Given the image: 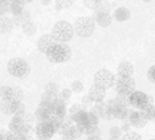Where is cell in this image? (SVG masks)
<instances>
[{
    "mask_svg": "<svg viewBox=\"0 0 155 140\" xmlns=\"http://www.w3.org/2000/svg\"><path fill=\"white\" fill-rule=\"evenodd\" d=\"M83 4H84L86 7L91 8V10H95V2H88V0H84V2H83Z\"/></svg>",
    "mask_w": 155,
    "mask_h": 140,
    "instance_id": "obj_43",
    "label": "cell"
},
{
    "mask_svg": "<svg viewBox=\"0 0 155 140\" xmlns=\"http://www.w3.org/2000/svg\"><path fill=\"white\" fill-rule=\"evenodd\" d=\"M5 140H29L27 136H21V135H14L10 131L5 132Z\"/></svg>",
    "mask_w": 155,
    "mask_h": 140,
    "instance_id": "obj_34",
    "label": "cell"
},
{
    "mask_svg": "<svg viewBox=\"0 0 155 140\" xmlns=\"http://www.w3.org/2000/svg\"><path fill=\"white\" fill-rule=\"evenodd\" d=\"M148 105V95L143 91H135L129 95V106L136 110H142Z\"/></svg>",
    "mask_w": 155,
    "mask_h": 140,
    "instance_id": "obj_8",
    "label": "cell"
},
{
    "mask_svg": "<svg viewBox=\"0 0 155 140\" xmlns=\"http://www.w3.org/2000/svg\"><path fill=\"white\" fill-rule=\"evenodd\" d=\"M84 135L88 136H95V135H99V128L98 125L94 127V125H86L84 127Z\"/></svg>",
    "mask_w": 155,
    "mask_h": 140,
    "instance_id": "obj_29",
    "label": "cell"
},
{
    "mask_svg": "<svg viewBox=\"0 0 155 140\" xmlns=\"http://www.w3.org/2000/svg\"><path fill=\"white\" fill-rule=\"evenodd\" d=\"M139 112H140V114H142V117L147 122L155 121V106H154V103H148L144 109H142V110H139Z\"/></svg>",
    "mask_w": 155,
    "mask_h": 140,
    "instance_id": "obj_20",
    "label": "cell"
},
{
    "mask_svg": "<svg viewBox=\"0 0 155 140\" xmlns=\"http://www.w3.org/2000/svg\"><path fill=\"white\" fill-rule=\"evenodd\" d=\"M94 84L104 90H107L116 84V76L109 70H99L94 73Z\"/></svg>",
    "mask_w": 155,
    "mask_h": 140,
    "instance_id": "obj_5",
    "label": "cell"
},
{
    "mask_svg": "<svg viewBox=\"0 0 155 140\" xmlns=\"http://www.w3.org/2000/svg\"><path fill=\"white\" fill-rule=\"evenodd\" d=\"M98 121H99L98 117H97L95 114H93V113L88 112L87 113V120H86V125H94V127H97V125H98Z\"/></svg>",
    "mask_w": 155,
    "mask_h": 140,
    "instance_id": "obj_31",
    "label": "cell"
},
{
    "mask_svg": "<svg viewBox=\"0 0 155 140\" xmlns=\"http://www.w3.org/2000/svg\"><path fill=\"white\" fill-rule=\"evenodd\" d=\"M54 133L56 132L49 122H38L35 125V136L38 140H51Z\"/></svg>",
    "mask_w": 155,
    "mask_h": 140,
    "instance_id": "obj_9",
    "label": "cell"
},
{
    "mask_svg": "<svg viewBox=\"0 0 155 140\" xmlns=\"http://www.w3.org/2000/svg\"><path fill=\"white\" fill-rule=\"evenodd\" d=\"M19 106H21V103H16L14 101H8V99H3L0 102V110L4 114H8V116H15L18 113Z\"/></svg>",
    "mask_w": 155,
    "mask_h": 140,
    "instance_id": "obj_13",
    "label": "cell"
},
{
    "mask_svg": "<svg viewBox=\"0 0 155 140\" xmlns=\"http://www.w3.org/2000/svg\"><path fill=\"white\" fill-rule=\"evenodd\" d=\"M94 30H95V23H94L91 16H82V18H78L75 21V23H74V33L82 38L91 37Z\"/></svg>",
    "mask_w": 155,
    "mask_h": 140,
    "instance_id": "obj_4",
    "label": "cell"
},
{
    "mask_svg": "<svg viewBox=\"0 0 155 140\" xmlns=\"http://www.w3.org/2000/svg\"><path fill=\"white\" fill-rule=\"evenodd\" d=\"M93 21L94 23H97L101 27H107L112 23V15H110L109 11H104V10H97L93 14Z\"/></svg>",
    "mask_w": 155,
    "mask_h": 140,
    "instance_id": "obj_11",
    "label": "cell"
},
{
    "mask_svg": "<svg viewBox=\"0 0 155 140\" xmlns=\"http://www.w3.org/2000/svg\"><path fill=\"white\" fill-rule=\"evenodd\" d=\"M54 8H56V10H63V8H64V4H63V2H56L54 3Z\"/></svg>",
    "mask_w": 155,
    "mask_h": 140,
    "instance_id": "obj_44",
    "label": "cell"
},
{
    "mask_svg": "<svg viewBox=\"0 0 155 140\" xmlns=\"http://www.w3.org/2000/svg\"><path fill=\"white\" fill-rule=\"evenodd\" d=\"M134 65L129 61H123L118 64L117 67V76H121V78H132L134 75Z\"/></svg>",
    "mask_w": 155,
    "mask_h": 140,
    "instance_id": "obj_16",
    "label": "cell"
},
{
    "mask_svg": "<svg viewBox=\"0 0 155 140\" xmlns=\"http://www.w3.org/2000/svg\"><path fill=\"white\" fill-rule=\"evenodd\" d=\"M46 59L52 63H65L71 57V48L67 44H59L53 45L46 52Z\"/></svg>",
    "mask_w": 155,
    "mask_h": 140,
    "instance_id": "obj_1",
    "label": "cell"
},
{
    "mask_svg": "<svg viewBox=\"0 0 155 140\" xmlns=\"http://www.w3.org/2000/svg\"><path fill=\"white\" fill-rule=\"evenodd\" d=\"M22 31H23L25 35H29V37H31V35H34L35 31H37V24H35L33 21L27 22V23H25L23 26H22Z\"/></svg>",
    "mask_w": 155,
    "mask_h": 140,
    "instance_id": "obj_23",
    "label": "cell"
},
{
    "mask_svg": "<svg viewBox=\"0 0 155 140\" xmlns=\"http://www.w3.org/2000/svg\"><path fill=\"white\" fill-rule=\"evenodd\" d=\"M63 4H64V8H65V7H70V5H72L74 2H71V0H68V2H64V0H63Z\"/></svg>",
    "mask_w": 155,
    "mask_h": 140,
    "instance_id": "obj_46",
    "label": "cell"
},
{
    "mask_svg": "<svg viewBox=\"0 0 155 140\" xmlns=\"http://www.w3.org/2000/svg\"><path fill=\"white\" fill-rule=\"evenodd\" d=\"M12 19L8 16H2L0 18V33H10L12 30Z\"/></svg>",
    "mask_w": 155,
    "mask_h": 140,
    "instance_id": "obj_22",
    "label": "cell"
},
{
    "mask_svg": "<svg viewBox=\"0 0 155 140\" xmlns=\"http://www.w3.org/2000/svg\"><path fill=\"white\" fill-rule=\"evenodd\" d=\"M116 91L117 94H124V95H131L132 93H135V83L134 78H121V76H116Z\"/></svg>",
    "mask_w": 155,
    "mask_h": 140,
    "instance_id": "obj_6",
    "label": "cell"
},
{
    "mask_svg": "<svg viewBox=\"0 0 155 140\" xmlns=\"http://www.w3.org/2000/svg\"><path fill=\"white\" fill-rule=\"evenodd\" d=\"M8 129L14 135H21V136H29V132L31 129V125H29L27 122H25L21 117L14 116L12 120L8 124Z\"/></svg>",
    "mask_w": 155,
    "mask_h": 140,
    "instance_id": "obj_7",
    "label": "cell"
},
{
    "mask_svg": "<svg viewBox=\"0 0 155 140\" xmlns=\"http://www.w3.org/2000/svg\"><path fill=\"white\" fill-rule=\"evenodd\" d=\"M113 18L117 22H125L131 18V12H129V10L127 7H118L116 8L114 14H113Z\"/></svg>",
    "mask_w": 155,
    "mask_h": 140,
    "instance_id": "obj_19",
    "label": "cell"
},
{
    "mask_svg": "<svg viewBox=\"0 0 155 140\" xmlns=\"http://www.w3.org/2000/svg\"><path fill=\"white\" fill-rule=\"evenodd\" d=\"M88 95L91 97L93 102L101 103V102H104V99H105V95H106V90H104V89H101V87H98V86H95V84H93V86L90 87V90H88Z\"/></svg>",
    "mask_w": 155,
    "mask_h": 140,
    "instance_id": "obj_15",
    "label": "cell"
},
{
    "mask_svg": "<svg viewBox=\"0 0 155 140\" xmlns=\"http://www.w3.org/2000/svg\"><path fill=\"white\" fill-rule=\"evenodd\" d=\"M12 24L14 26H23L25 23H27V22L31 21V15H30L29 11H23L22 14H19V15H15L12 16Z\"/></svg>",
    "mask_w": 155,
    "mask_h": 140,
    "instance_id": "obj_18",
    "label": "cell"
},
{
    "mask_svg": "<svg viewBox=\"0 0 155 140\" xmlns=\"http://www.w3.org/2000/svg\"><path fill=\"white\" fill-rule=\"evenodd\" d=\"M110 112H112V116L113 119H118V120H128V112L129 109L127 106H123V105H117L116 103L113 108H109Z\"/></svg>",
    "mask_w": 155,
    "mask_h": 140,
    "instance_id": "obj_17",
    "label": "cell"
},
{
    "mask_svg": "<svg viewBox=\"0 0 155 140\" xmlns=\"http://www.w3.org/2000/svg\"><path fill=\"white\" fill-rule=\"evenodd\" d=\"M7 71L14 78L25 79L30 72V65L26 60L21 59V57H15V59H11L10 61H8Z\"/></svg>",
    "mask_w": 155,
    "mask_h": 140,
    "instance_id": "obj_3",
    "label": "cell"
},
{
    "mask_svg": "<svg viewBox=\"0 0 155 140\" xmlns=\"http://www.w3.org/2000/svg\"><path fill=\"white\" fill-rule=\"evenodd\" d=\"M86 140H102V139H101V136L99 135H95V136H88Z\"/></svg>",
    "mask_w": 155,
    "mask_h": 140,
    "instance_id": "obj_45",
    "label": "cell"
},
{
    "mask_svg": "<svg viewBox=\"0 0 155 140\" xmlns=\"http://www.w3.org/2000/svg\"><path fill=\"white\" fill-rule=\"evenodd\" d=\"M109 140H121V138H118V139H114V138H110Z\"/></svg>",
    "mask_w": 155,
    "mask_h": 140,
    "instance_id": "obj_49",
    "label": "cell"
},
{
    "mask_svg": "<svg viewBox=\"0 0 155 140\" xmlns=\"http://www.w3.org/2000/svg\"><path fill=\"white\" fill-rule=\"evenodd\" d=\"M120 128H121V131H123V132L128 133V132H129V129H131V124L128 122V120H124V124L121 125Z\"/></svg>",
    "mask_w": 155,
    "mask_h": 140,
    "instance_id": "obj_41",
    "label": "cell"
},
{
    "mask_svg": "<svg viewBox=\"0 0 155 140\" xmlns=\"http://www.w3.org/2000/svg\"><path fill=\"white\" fill-rule=\"evenodd\" d=\"M117 105H123V106H129V95H124V94H117L114 98Z\"/></svg>",
    "mask_w": 155,
    "mask_h": 140,
    "instance_id": "obj_28",
    "label": "cell"
},
{
    "mask_svg": "<svg viewBox=\"0 0 155 140\" xmlns=\"http://www.w3.org/2000/svg\"><path fill=\"white\" fill-rule=\"evenodd\" d=\"M7 12H10V2H7V0H0V18L5 16Z\"/></svg>",
    "mask_w": 155,
    "mask_h": 140,
    "instance_id": "obj_30",
    "label": "cell"
},
{
    "mask_svg": "<svg viewBox=\"0 0 155 140\" xmlns=\"http://www.w3.org/2000/svg\"><path fill=\"white\" fill-rule=\"evenodd\" d=\"M147 78L150 82H153V83H155V65H153V67L148 68L147 71Z\"/></svg>",
    "mask_w": 155,
    "mask_h": 140,
    "instance_id": "obj_39",
    "label": "cell"
},
{
    "mask_svg": "<svg viewBox=\"0 0 155 140\" xmlns=\"http://www.w3.org/2000/svg\"><path fill=\"white\" fill-rule=\"evenodd\" d=\"M45 93L49 95H59V84H56L54 82H51L45 86Z\"/></svg>",
    "mask_w": 155,
    "mask_h": 140,
    "instance_id": "obj_26",
    "label": "cell"
},
{
    "mask_svg": "<svg viewBox=\"0 0 155 140\" xmlns=\"http://www.w3.org/2000/svg\"><path fill=\"white\" fill-rule=\"evenodd\" d=\"M90 103H93V99H91V97H90V95H83V97H82V105H86V106H87V105H90Z\"/></svg>",
    "mask_w": 155,
    "mask_h": 140,
    "instance_id": "obj_42",
    "label": "cell"
},
{
    "mask_svg": "<svg viewBox=\"0 0 155 140\" xmlns=\"http://www.w3.org/2000/svg\"><path fill=\"white\" fill-rule=\"evenodd\" d=\"M76 129V138H80L82 135H84V125H75Z\"/></svg>",
    "mask_w": 155,
    "mask_h": 140,
    "instance_id": "obj_40",
    "label": "cell"
},
{
    "mask_svg": "<svg viewBox=\"0 0 155 140\" xmlns=\"http://www.w3.org/2000/svg\"><path fill=\"white\" fill-rule=\"evenodd\" d=\"M128 122L136 128H144L147 121L142 117L139 110H129L128 112Z\"/></svg>",
    "mask_w": 155,
    "mask_h": 140,
    "instance_id": "obj_14",
    "label": "cell"
},
{
    "mask_svg": "<svg viewBox=\"0 0 155 140\" xmlns=\"http://www.w3.org/2000/svg\"><path fill=\"white\" fill-rule=\"evenodd\" d=\"M121 140H143L142 135L137 132H128L121 138Z\"/></svg>",
    "mask_w": 155,
    "mask_h": 140,
    "instance_id": "obj_32",
    "label": "cell"
},
{
    "mask_svg": "<svg viewBox=\"0 0 155 140\" xmlns=\"http://www.w3.org/2000/svg\"><path fill=\"white\" fill-rule=\"evenodd\" d=\"M10 101H14V102H16V103H22V101H23V91H22L19 87H14L12 97H11Z\"/></svg>",
    "mask_w": 155,
    "mask_h": 140,
    "instance_id": "obj_27",
    "label": "cell"
},
{
    "mask_svg": "<svg viewBox=\"0 0 155 140\" xmlns=\"http://www.w3.org/2000/svg\"><path fill=\"white\" fill-rule=\"evenodd\" d=\"M71 94H72L71 89H64V90H61V93H60V98H61L63 101H65V102H68L71 98Z\"/></svg>",
    "mask_w": 155,
    "mask_h": 140,
    "instance_id": "obj_37",
    "label": "cell"
},
{
    "mask_svg": "<svg viewBox=\"0 0 155 140\" xmlns=\"http://www.w3.org/2000/svg\"><path fill=\"white\" fill-rule=\"evenodd\" d=\"M23 7H25V2H21V0H14V2H10V12L12 14V16L19 15V14L23 12Z\"/></svg>",
    "mask_w": 155,
    "mask_h": 140,
    "instance_id": "obj_21",
    "label": "cell"
},
{
    "mask_svg": "<svg viewBox=\"0 0 155 140\" xmlns=\"http://www.w3.org/2000/svg\"><path fill=\"white\" fill-rule=\"evenodd\" d=\"M61 136H63V140H75V139H78L75 125H72V127H70L68 129H65L64 132L61 133Z\"/></svg>",
    "mask_w": 155,
    "mask_h": 140,
    "instance_id": "obj_25",
    "label": "cell"
},
{
    "mask_svg": "<svg viewBox=\"0 0 155 140\" xmlns=\"http://www.w3.org/2000/svg\"><path fill=\"white\" fill-rule=\"evenodd\" d=\"M0 140H5V132L0 131Z\"/></svg>",
    "mask_w": 155,
    "mask_h": 140,
    "instance_id": "obj_47",
    "label": "cell"
},
{
    "mask_svg": "<svg viewBox=\"0 0 155 140\" xmlns=\"http://www.w3.org/2000/svg\"><path fill=\"white\" fill-rule=\"evenodd\" d=\"M52 35L56 42L59 41V44H67L74 35V26L65 21H60L52 27Z\"/></svg>",
    "mask_w": 155,
    "mask_h": 140,
    "instance_id": "obj_2",
    "label": "cell"
},
{
    "mask_svg": "<svg viewBox=\"0 0 155 140\" xmlns=\"http://www.w3.org/2000/svg\"><path fill=\"white\" fill-rule=\"evenodd\" d=\"M121 133H123V131H121L120 127H113V128H110V138L118 139V138H121Z\"/></svg>",
    "mask_w": 155,
    "mask_h": 140,
    "instance_id": "obj_36",
    "label": "cell"
},
{
    "mask_svg": "<svg viewBox=\"0 0 155 140\" xmlns=\"http://www.w3.org/2000/svg\"><path fill=\"white\" fill-rule=\"evenodd\" d=\"M71 91H75V93L83 91V83L80 80H74L71 83Z\"/></svg>",
    "mask_w": 155,
    "mask_h": 140,
    "instance_id": "obj_33",
    "label": "cell"
},
{
    "mask_svg": "<svg viewBox=\"0 0 155 140\" xmlns=\"http://www.w3.org/2000/svg\"><path fill=\"white\" fill-rule=\"evenodd\" d=\"M21 119L23 120L25 122H27V124H29V125H31V124H33V121H34V120H35V117H34V114H31V113H27V112H26V113H23V114H22V116H21Z\"/></svg>",
    "mask_w": 155,
    "mask_h": 140,
    "instance_id": "obj_35",
    "label": "cell"
},
{
    "mask_svg": "<svg viewBox=\"0 0 155 140\" xmlns=\"http://www.w3.org/2000/svg\"><path fill=\"white\" fill-rule=\"evenodd\" d=\"M151 140H155V139H151Z\"/></svg>",
    "mask_w": 155,
    "mask_h": 140,
    "instance_id": "obj_50",
    "label": "cell"
},
{
    "mask_svg": "<svg viewBox=\"0 0 155 140\" xmlns=\"http://www.w3.org/2000/svg\"><path fill=\"white\" fill-rule=\"evenodd\" d=\"M56 40L53 38L52 34H44L38 38V42H37V46H38V50L42 52V53H46L49 49L52 48L53 45H56Z\"/></svg>",
    "mask_w": 155,
    "mask_h": 140,
    "instance_id": "obj_12",
    "label": "cell"
},
{
    "mask_svg": "<svg viewBox=\"0 0 155 140\" xmlns=\"http://www.w3.org/2000/svg\"><path fill=\"white\" fill-rule=\"evenodd\" d=\"M41 3H42V5H48L51 2H49V0H44V2H41Z\"/></svg>",
    "mask_w": 155,
    "mask_h": 140,
    "instance_id": "obj_48",
    "label": "cell"
},
{
    "mask_svg": "<svg viewBox=\"0 0 155 140\" xmlns=\"http://www.w3.org/2000/svg\"><path fill=\"white\" fill-rule=\"evenodd\" d=\"M70 116H74V114H76V113H79V112H82V103H74L72 106L70 108Z\"/></svg>",
    "mask_w": 155,
    "mask_h": 140,
    "instance_id": "obj_38",
    "label": "cell"
},
{
    "mask_svg": "<svg viewBox=\"0 0 155 140\" xmlns=\"http://www.w3.org/2000/svg\"><path fill=\"white\" fill-rule=\"evenodd\" d=\"M88 112H90V113H93V114H95L98 119H99V117H101V119H105V120L113 119L112 112H110V109H109V106H107L106 102L95 103L94 106H91V109Z\"/></svg>",
    "mask_w": 155,
    "mask_h": 140,
    "instance_id": "obj_10",
    "label": "cell"
},
{
    "mask_svg": "<svg viewBox=\"0 0 155 140\" xmlns=\"http://www.w3.org/2000/svg\"><path fill=\"white\" fill-rule=\"evenodd\" d=\"M12 93H14V87L12 86H2L0 87V98L3 99H11L12 97Z\"/></svg>",
    "mask_w": 155,
    "mask_h": 140,
    "instance_id": "obj_24",
    "label": "cell"
}]
</instances>
